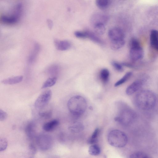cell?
<instances>
[{
  "label": "cell",
  "instance_id": "e575fe53",
  "mask_svg": "<svg viewBox=\"0 0 158 158\" xmlns=\"http://www.w3.org/2000/svg\"><path fill=\"white\" fill-rule=\"evenodd\" d=\"M99 132V129L98 128H96L93 133L91 138L92 139H96L98 137Z\"/></svg>",
  "mask_w": 158,
  "mask_h": 158
},
{
  "label": "cell",
  "instance_id": "484cf974",
  "mask_svg": "<svg viewBox=\"0 0 158 158\" xmlns=\"http://www.w3.org/2000/svg\"><path fill=\"white\" fill-rule=\"evenodd\" d=\"M130 158H148L149 156L146 153L142 152H137L130 155Z\"/></svg>",
  "mask_w": 158,
  "mask_h": 158
},
{
  "label": "cell",
  "instance_id": "e0dca14e",
  "mask_svg": "<svg viewBox=\"0 0 158 158\" xmlns=\"http://www.w3.org/2000/svg\"><path fill=\"white\" fill-rule=\"evenodd\" d=\"M125 43L124 39L111 40L110 42V47L113 50H117L122 48Z\"/></svg>",
  "mask_w": 158,
  "mask_h": 158
},
{
  "label": "cell",
  "instance_id": "9c48e42d",
  "mask_svg": "<svg viewBox=\"0 0 158 158\" xmlns=\"http://www.w3.org/2000/svg\"><path fill=\"white\" fill-rule=\"evenodd\" d=\"M108 35L111 41L124 39L125 35L123 30L118 27L110 29L108 31Z\"/></svg>",
  "mask_w": 158,
  "mask_h": 158
},
{
  "label": "cell",
  "instance_id": "83f0119b",
  "mask_svg": "<svg viewBox=\"0 0 158 158\" xmlns=\"http://www.w3.org/2000/svg\"><path fill=\"white\" fill-rule=\"evenodd\" d=\"M8 142L7 139L3 137L0 139V152L5 150L7 146Z\"/></svg>",
  "mask_w": 158,
  "mask_h": 158
},
{
  "label": "cell",
  "instance_id": "1f68e13d",
  "mask_svg": "<svg viewBox=\"0 0 158 158\" xmlns=\"http://www.w3.org/2000/svg\"><path fill=\"white\" fill-rule=\"evenodd\" d=\"M29 153L31 156H33L36 152V149L35 146L33 144H31L29 146Z\"/></svg>",
  "mask_w": 158,
  "mask_h": 158
},
{
  "label": "cell",
  "instance_id": "d6986e66",
  "mask_svg": "<svg viewBox=\"0 0 158 158\" xmlns=\"http://www.w3.org/2000/svg\"><path fill=\"white\" fill-rule=\"evenodd\" d=\"M57 78L56 77H50L47 79L43 83L42 89H44L54 85L57 81Z\"/></svg>",
  "mask_w": 158,
  "mask_h": 158
},
{
  "label": "cell",
  "instance_id": "ba28073f",
  "mask_svg": "<svg viewBox=\"0 0 158 158\" xmlns=\"http://www.w3.org/2000/svg\"><path fill=\"white\" fill-rule=\"evenodd\" d=\"M146 79L144 78L138 79L130 85L127 88L126 94L130 95L139 90L146 81Z\"/></svg>",
  "mask_w": 158,
  "mask_h": 158
},
{
  "label": "cell",
  "instance_id": "7402d4cb",
  "mask_svg": "<svg viewBox=\"0 0 158 158\" xmlns=\"http://www.w3.org/2000/svg\"><path fill=\"white\" fill-rule=\"evenodd\" d=\"M110 76L109 70L106 69L101 70L100 72V77L102 82L106 83L108 82Z\"/></svg>",
  "mask_w": 158,
  "mask_h": 158
},
{
  "label": "cell",
  "instance_id": "7a4b0ae2",
  "mask_svg": "<svg viewBox=\"0 0 158 158\" xmlns=\"http://www.w3.org/2000/svg\"><path fill=\"white\" fill-rule=\"evenodd\" d=\"M85 99L80 96H75L68 101V107L70 112L74 115H79L84 113L87 108Z\"/></svg>",
  "mask_w": 158,
  "mask_h": 158
},
{
  "label": "cell",
  "instance_id": "cb8c5ba5",
  "mask_svg": "<svg viewBox=\"0 0 158 158\" xmlns=\"http://www.w3.org/2000/svg\"><path fill=\"white\" fill-rule=\"evenodd\" d=\"M132 74V73L131 72L127 73L120 79L116 82L114 86H118L125 82L131 77Z\"/></svg>",
  "mask_w": 158,
  "mask_h": 158
},
{
  "label": "cell",
  "instance_id": "3957f363",
  "mask_svg": "<svg viewBox=\"0 0 158 158\" xmlns=\"http://www.w3.org/2000/svg\"><path fill=\"white\" fill-rule=\"evenodd\" d=\"M108 141L112 146L117 148L124 147L128 141L127 137L123 132L118 130H114L109 133Z\"/></svg>",
  "mask_w": 158,
  "mask_h": 158
},
{
  "label": "cell",
  "instance_id": "8d00e7d4",
  "mask_svg": "<svg viewBox=\"0 0 158 158\" xmlns=\"http://www.w3.org/2000/svg\"><path fill=\"white\" fill-rule=\"evenodd\" d=\"M97 141V139H92L91 138L88 140V142L89 144H93L96 143Z\"/></svg>",
  "mask_w": 158,
  "mask_h": 158
},
{
  "label": "cell",
  "instance_id": "8992f818",
  "mask_svg": "<svg viewBox=\"0 0 158 158\" xmlns=\"http://www.w3.org/2000/svg\"><path fill=\"white\" fill-rule=\"evenodd\" d=\"M36 140L39 148L43 151L48 150L53 145V139L50 135H39L37 137Z\"/></svg>",
  "mask_w": 158,
  "mask_h": 158
},
{
  "label": "cell",
  "instance_id": "d4e9b609",
  "mask_svg": "<svg viewBox=\"0 0 158 158\" xmlns=\"http://www.w3.org/2000/svg\"><path fill=\"white\" fill-rule=\"evenodd\" d=\"M39 46L38 44H36L35 45L33 51L31 55L29 58V61L30 62H32L36 57V55L39 50Z\"/></svg>",
  "mask_w": 158,
  "mask_h": 158
},
{
  "label": "cell",
  "instance_id": "ffe728a7",
  "mask_svg": "<svg viewBox=\"0 0 158 158\" xmlns=\"http://www.w3.org/2000/svg\"><path fill=\"white\" fill-rule=\"evenodd\" d=\"M87 38H89L92 41L97 43L102 44H103L102 41L95 34L92 32L87 31Z\"/></svg>",
  "mask_w": 158,
  "mask_h": 158
},
{
  "label": "cell",
  "instance_id": "4dcf8cb0",
  "mask_svg": "<svg viewBox=\"0 0 158 158\" xmlns=\"http://www.w3.org/2000/svg\"><path fill=\"white\" fill-rule=\"evenodd\" d=\"M52 113L50 111L40 112L39 113V115L44 118H48L52 116Z\"/></svg>",
  "mask_w": 158,
  "mask_h": 158
},
{
  "label": "cell",
  "instance_id": "5bb4252c",
  "mask_svg": "<svg viewBox=\"0 0 158 158\" xmlns=\"http://www.w3.org/2000/svg\"><path fill=\"white\" fill-rule=\"evenodd\" d=\"M35 123L30 122L26 126L25 132L27 137L30 139H33L35 135Z\"/></svg>",
  "mask_w": 158,
  "mask_h": 158
},
{
  "label": "cell",
  "instance_id": "f1b7e54d",
  "mask_svg": "<svg viewBox=\"0 0 158 158\" xmlns=\"http://www.w3.org/2000/svg\"><path fill=\"white\" fill-rule=\"evenodd\" d=\"M74 35L76 37L79 38H87V31H77L75 32Z\"/></svg>",
  "mask_w": 158,
  "mask_h": 158
},
{
  "label": "cell",
  "instance_id": "5b68a950",
  "mask_svg": "<svg viewBox=\"0 0 158 158\" xmlns=\"http://www.w3.org/2000/svg\"><path fill=\"white\" fill-rule=\"evenodd\" d=\"M136 116L133 110L127 106H124L121 109L118 116L115 117L114 119L124 125H128L133 122Z\"/></svg>",
  "mask_w": 158,
  "mask_h": 158
},
{
  "label": "cell",
  "instance_id": "30bf717a",
  "mask_svg": "<svg viewBox=\"0 0 158 158\" xmlns=\"http://www.w3.org/2000/svg\"><path fill=\"white\" fill-rule=\"evenodd\" d=\"M54 43L56 49L60 51H65L69 49L71 47V42L67 40H60L55 39Z\"/></svg>",
  "mask_w": 158,
  "mask_h": 158
},
{
  "label": "cell",
  "instance_id": "6da1fadb",
  "mask_svg": "<svg viewBox=\"0 0 158 158\" xmlns=\"http://www.w3.org/2000/svg\"><path fill=\"white\" fill-rule=\"evenodd\" d=\"M156 101V96L152 91L149 90H143L139 92L135 95L134 102L139 109L148 110L153 108Z\"/></svg>",
  "mask_w": 158,
  "mask_h": 158
},
{
  "label": "cell",
  "instance_id": "2e32d148",
  "mask_svg": "<svg viewBox=\"0 0 158 158\" xmlns=\"http://www.w3.org/2000/svg\"><path fill=\"white\" fill-rule=\"evenodd\" d=\"M23 78L22 76H16L4 79L2 81V82L5 85H13L20 82Z\"/></svg>",
  "mask_w": 158,
  "mask_h": 158
},
{
  "label": "cell",
  "instance_id": "d6a6232c",
  "mask_svg": "<svg viewBox=\"0 0 158 158\" xmlns=\"http://www.w3.org/2000/svg\"><path fill=\"white\" fill-rule=\"evenodd\" d=\"M48 70V73L51 74H56L58 72V66L55 65H52L49 68Z\"/></svg>",
  "mask_w": 158,
  "mask_h": 158
},
{
  "label": "cell",
  "instance_id": "4316f807",
  "mask_svg": "<svg viewBox=\"0 0 158 158\" xmlns=\"http://www.w3.org/2000/svg\"><path fill=\"white\" fill-rule=\"evenodd\" d=\"M83 128V126L80 123H77V124L69 127V130L74 133L80 132L82 131Z\"/></svg>",
  "mask_w": 158,
  "mask_h": 158
},
{
  "label": "cell",
  "instance_id": "d590c367",
  "mask_svg": "<svg viewBox=\"0 0 158 158\" xmlns=\"http://www.w3.org/2000/svg\"><path fill=\"white\" fill-rule=\"evenodd\" d=\"M47 22L49 28L52 29L53 25L52 21L50 19H48L47 20Z\"/></svg>",
  "mask_w": 158,
  "mask_h": 158
},
{
  "label": "cell",
  "instance_id": "f546056e",
  "mask_svg": "<svg viewBox=\"0 0 158 158\" xmlns=\"http://www.w3.org/2000/svg\"><path fill=\"white\" fill-rule=\"evenodd\" d=\"M111 64L114 69L118 71L122 72L123 71L122 64H120L115 61H112Z\"/></svg>",
  "mask_w": 158,
  "mask_h": 158
},
{
  "label": "cell",
  "instance_id": "277c9868",
  "mask_svg": "<svg viewBox=\"0 0 158 158\" xmlns=\"http://www.w3.org/2000/svg\"><path fill=\"white\" fill-rule=\"evenodd\" d=\"M129 46V55L131 60L135 62L142 59L143 56V51L139 41L135 38H131Z\"/></svg>",
  "mask_w": 158,
  "mask_h": 158
},
{
  "label": "cell",
  "instance_id": "44dd1931",
  "mask_svg": "<svg viewBox=\"0 0 158 158\" xmlns=\"http://www.w3.org/2000/svg\"><path fill=\"white\" fill-rule=\"evenodd\" d=\"M100 147L96 144H94L90 146L88 150L89 153L93 156L98 155L100 153Z\"/></svg>",
  "mask_w": 158,
  "mask_h": 158
},
{
  "label": "cell",
  "instance_id": "4fadbf2b",
  "mask_svg": "<svg viewBox=\"0 0 158 158\" xmlns=\"http://www.w3.org/2000/svg\"><path fill=\"white\" fill-rule=\"evenodd\" d=\"M108 19L107 16L101 14H96L93 15L91 18V22L94 25L96 24L102 23L105 24Z\"/></svg>",
  "mask_w": 158,
  "mask_h": 158
},
{
  "label": "cell",
  "instance_id": "52a82bcc",
  "mask_svg": "<svg viewBox=\"0 0 158 158\" xmlns=\"http://www.w3.org/2000/svg\"><path fill=\"white\" fill-rule=\"evenodd\" d=\"M52 93L50 90L45 91L38 97L35 102V106L38 109L44 108L48 103L51 98Z\"/></svg>",
  "mask_w": 158,
  "mask_h": 158
},
{
  "label": "cell",
  "instance_id": "836d02e7",
  "mask_svg": "<svg viewBox=\"0 0 158 158\" xmlns=\"http://www.w3.org/2000/svg\"><path fill=\"white\" fill-rule=\"evenodd\" d=\"M7 116V113L2 109L0 110V121H3L5 120Z\"/></svg>",
  "mask_w": 158,
  "mask_h": 158
},
{
  "label": "cell",
  "instance_id": "603a6c76",
  "mask_svg": "<svg viewBox=\"0 0 158 158\" xmlns=\"http://www.w3.org/2000/svg\"><path fill=\"white\" fill-rule=\"evenodd\" d=\"M95 32L98 35H103L105 31V24L102 23L96 24L94 25Z\"/></svg>",
  "mask_w": 158,
  "mask_h": 158
},
{
  "label": "cell",
  "instance_id": "7c38bea8",
  "mask_svg": "<svg viewBox=\"0 0 158 158\" xmlns=\"http://www.w3.org/2000/svg\"><path fill=\"white\" fill-rule=\"evenodd\" d=\"M150 44L151 48L158 52V31L152 30L150 35Z\"/></svg>",
  "mask_w": 158,
  "mask_h": 158
},
{
  "label": "cell",
  "instance_id": "8fae6325",
  "mask_svg": "<svg viewBox=\"0 0 158 158\" xmlns=\"http://www.w3.org/2000/svg\"><path fill=\"white\" fill-rule=\"evenodd\" d=\"M20 15L15 12L10 16L4 15L1 18V21L3 23L8 24H12L17 23L19 20Z\"/></svg>",
  "mask_w": 158,
  "mask_h": 158
},
{
  "label": "cell",
  "instance_id": "9a60e30c",
  "mask_svg": "<svg viewBox=\"0 0 158 158\" xmlns=\"http://www.w3.org/2000/svg\"><path fill=\"white\" fill-rule=\"evenodd\" d=\"M59 121L54 119L45 123L43 126V130L47 132H50L54 130L59 125Z\"/></svg>",
  "mask_w": 158,
  "mask_h": 158
},
{
  "label": "cell",
  "instance_id": "ac0fdd59",
  "mask_svg": "<svg viewBox=\"0 0 158 158\" xmlns=\"http://www.w3.org/2000/svg\"><path fill=\"white\" fill-rule=\"evenodd\" d=\"M110 0H96V4L100 9L105 10L107 8L110 3Z\"/></svg>",
  "mask_w": 158,
  "mask_h": 158
}]
</instances>
